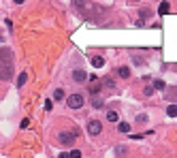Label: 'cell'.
<instances>
[{"mask_svg":"<svg viewBox=\"0 0 177 158\" xmlns=\"http://www.w3.org/2000/svg\"><path fill=\"white\" fill-rule=\"evenodd\" d=\"M105 88H115V81L107 77V79H105Z\"/></svg>","mask_w":177,"mask_h":158,"instance_id":"cell-18","label":"cell"},{"mask_svg":"<svg viewBox=\"0 0 177 158\" xmlns=\"http://www.w3.org/2000/svg\"><path fill=\"white\" fill-rule=\"evenodd\" d=\"M68 154H70V158H79V156H81L79 150H73V152H68Z\"/></svg>","mask_w":177,"mask_h":158,"instance_id":"cell-19","label":"cell"},{"mask_svg":"<svg viewBox=\"0 0 177 158\" xmlns=\"http://www.w3.org/2000/svg\"><path fill=\"white\" fill-rule=\"evenodd\" d=\"M73 2L77 5V7H81V5H85V0H73Z\"/></svg>","mask_w":177,"mask_h":158,"instance_id":"cell-24","label":"cell"},{"mask_svg":"<svg viewBox=\"0 0 177 158\" xmlns=\"http://www.w3.org/2000/svg\"><path fill=\"white\" fill-rule=\"evenodd\" d=\"M103 64H105V60L100 58V56H94V58H92V66H94V69H100Z\"/></svg>","mask_w":177,"mask_h":158,"instance_id":"cell-8","label":"cell"},{"mask_svg":"<svg viewBox=\"0 0 177 158\" xmlns=\"http://www.w3.org/2000/svg\"><path fill=\"white\" fill-rule=\"evenodd\" d=\"M169 9H171V5L164 0V2H160V7H158V13H160V15H166V13H169Z\"/></svg>","mask_w":177,"mask_h":158,"instance_id":"cell-7","label":"cell"},{"mask_svg":"<svg viewBox=\"0 0 177 158\" xmlns=\"http://www.w3.org/2000/svg\"><path fill=\"white\" fill-rule=\"evenodd\" d=\"M75 137H77V130H73V132H68V130H62V132L58 135L60 143H64V145H70V143L75 141Z\"/></svg>","mask_w":177,"mask_h":158,"instance_id":"cell-2","label":"cell"},{"mask_svg":"<svg viewBox=\"0 0 177 158\" xmlns=\"http://www.w3.org/2000/svg\"><path fill=\"white\" fill-rule=\"evenodd\" d=\"M141 17H149V11L147 9H141Z\"/></svg>","mask_w":177,"mask_h":158,"instance_id":"cell-23","label":"cell"},{"mask_svg":"<svg viewBox=\"0 0 177 158\" xmlns=\"http://www.w3.org/2000/svg\"><path fill=\"white\" fill-rule=\"evenodd\" d=\"M100 130H103V124H100L98 120H90L88 122V132L90 135H98Z\"/></svg>","mask_w":177,"mask_h":158,"instance_id":"cell-4","label":"cell"},{"mask_svg":"<svg viewBox=\"0 0 177 158\" xmlns=\"http://www.w3.org/2000/svg\"><path fill=\"white\" fill-rule=\"evenodd\" d=\"M15 5H23V0H15Z\"/></svg>","mask_w":177,"mask_h":158,"instance_id":"cell-25","label":"cell"},{"mask_svg":"<svg viewBox=\"0 0 177 158\" xmlns=\"http://www.w3.org/2000/svg\"><path fill=\"white\" fill-rule=\"evenodd\" d=\"M73 81H77V83H83V81H88V75H85V71H83V69H75V71H73Z\"/></svg>","mask_w":177,"mask_h":158,"instance_id":"cell-5","label":"cell"},{"mask_svg":"<svg viewBox=\"0 0 177 158\" xmlns=\"http://www.w3.org/2000/svg\"><path fill=\"white\" fill-rule=\"evenodd\" d=\"M120 77H130V69H128V66H120Z\"/></svg>","mask_w":177,"mask_h":158,"instance_id":"cell-10","label":"cell"},{"mask_svg":"<svg viewBox=\"0 0 177 158\" xmlns=\"http://www.w3.org/2000/svg\"><path fill=\"white\" fill-rule=\"evenodd\" d=\"M66 103H68L70 109H81V107H83V96H81V94H70Z\"/></svg>","mask_w":177,"mask_h":158,"instance_id":"cell-3","label":"cell"},{"mask_svg":"<svg viewBox=\"0 0 177 158\" xmlns=\"http://www.w3.org/2000/svg\"><path fill=\"white\" fill-rule=\"evenodd\" d=\"M66 94H64V90H56V92H54V101H62Z\"/></svg>","mask_w":177,"mask_h":158,"instance_id":"cell-13","label":"cell"},{"mask_svg":"<svg viewBox=\"0 0 177 158\" xmlns=\"http://www.w3.org/2000/svg\"><path fill=\"white\" fill-rule=\"evenodd\" d=\"M107 120H109V122H117V120H120V116L115 113V111H109V113H107Z\"/></svg>","mask_w":177,"mask_h":158,"instance_id":"cell-15","label":"cell"},{"mask_svg":"<svg viewBox=\"0 0 177 158\" xmlns=\"http://www.w3.org/2000/svg\"><path fill=\"white\" fill-rule=\"evenodd\" d=\"M145 120H147V118H145V116H143V113H141V116H137V122H139V124H143V122H145Z\"/></svg>","mask_w":177,"mask_h":158,"instance_id":"cell-22","label":"cell"},{"mask_svg":"<svg viewBox=\"0 0 177 158\" xmlns=\"http://www.w3.org/2000/svg\"><path fill=\"white\" fill-rule=\"evenodd\" d=\"M13 73V54L7 47H0V79H9Z\"/></svg>","mask_w":177,"mask_h":158,"instance_id":"cell-1","label":"cell"},{"mask_svg":"<svg viewBox=\"0 0 177 158\" xmlns=\"http://www.w3.org/2000/svg\"><path fill=\"white\" fill-rule=\"evenodd\" d=\"M26 81H28V73H21V75L17 77V85H19V88H21L23 83H26Z\"/></svg>","mask_w":177,"mask_h":158,"instance_id":"cell-11","label":"cell"},{"mask_svg":"<svg viewBox=\"0 0 177 158\" xmlns=\"http://www.w3.org/2000/svg\"><path fill=\"white\" fill-rule=\"evenodd\" d=\"M28 126H30V120H28V118L21 120V128H28Z\"/></svg>","mask_w":177,"mask_h":158,"instance_id":"cell-21","label":"cell"},{"mask_svg":"<svg viewBox=\"0 0 177 158\" xmlns=\"http://www.w3.org/2000/svg\"><path fill=\"white\" fill-rule=\"evenodd\" d=\"M51 107H54V101H45V109L47 111H51Z\"/></svg>","mask_w":177,"mask_h":158,"instance_id":"cell-20","label":"cell"},{"mask_svg":"<svg viewBox=\"0 0 177 158\" xmlns=\"http://www.w3.org/2000/svg\"><path fill=\"white\" fill-rule=\"evenodd\" d=\"M117 130H120V132H130V124H128V122H120V124H117Z\"/></svg>","mask_w":177,"mask_h":158,"instance_id":"cell-9","label":"cell"},{"mask_svg":"<svg viewBox=\"0 0 177 158\" xmlns=\"http://www.w3.org/2000/svg\"><path fill=\"white\" fill-rule=\"evenodd\" d=\"M166 113H169L171 118H175V116H177V105H169V107H166Z\"/></svg>","mask_w":177,"mask_h":158,"instance_id":"cell-12","label":"cell"},{"mask_svg":"<svg viewBox=\"0 0 177 158\" xmlns=\"http://www.w3.org/2000/svg\"><path fill=\"white\" fill-rule=\"evenodd\" d=\"M92 105H94V107H96V109H98V107H103V105H105V103H103V98H98V96H96V94H94V98H92Z\"/></svg>","mask_w":177,"mask_h":158,"instance_id":"cell-14","label":"cell"},{"mask_svg":"<svg viewBox=\"0 0 177 158\" xmlns=\"http://www.w3.org/2000/svg\"><path fill=\"white\" fill-rule=\"evenodd\" d=\"M154 90H156L154 85H147V88H145V96H151V94H154Z\"/></svg>","mask_w":177,"mask_h":158,"instance_id":"cell-17","label":"cell"},{"mask_svg":"<svg viewBox=\"0 0 177 158\" xmlns=\"http://www.w3.org/2000/svg\"><path fill=\"white\" fill-rule=\"evenodd\" d=\"M135 2H139V0H135Z\"/></svg>","mask_w":177,"mask_h":158,"instance_id":"cell-26","label":"cell"},{"mask_svg":"<svg viewBox=\"0 0 177 158\" xmlns=\"http://www.w3.org/2000/svg\"><path fill=\"white\" fill-rule=\"evenodd\" d=\"M90 81H92V83H90V92H92V94H98V90H100V81H98V77L92 75Z\"/></svg>","mask_w":177,"mask_h":158,"instance_id":"cell-6","label":"cell"},{"mask_svg":"<svg viewBox=\"0 0 177 158\" xmlns=\"http://www.w3.org/2000/svg\"><path fill=\"white\" fill-rule=\"evenodd\" d=\"M154 88H156V90H164V81L156 79V81H154Z\"/></svg>","mask_w":177,"mask_h":158,"instance_id":"cell-16","label":"cell"}]
</instances>
